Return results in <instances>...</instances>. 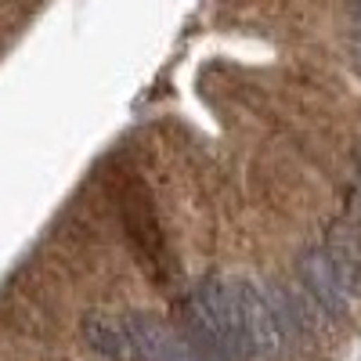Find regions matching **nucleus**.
Segmentation results:
<instances>
[{
  "instance_id": "nucleus-3",
  "label": "nucleus",
  "mask_w": 361,
  "mask_h": 361,
  "mask_svg": "<svg viewBox=\"0 0 361 361\" xmlns=\"http://www.w3.org/2000/svg\"><path fill=\"white\" fill-rule=\"evenodd\" d=\"M296 275H300V289L307 293V300L318 307V314L325 322H343L350 293L343 289L325 250H304V257L296 260Z\"/></svg>"
},
{
  "instance_id": "nucleus-1",
  "label": "nucleus",
  "mask_w": 361,
  "mask_h": 361,
  "mask_svg": "<svg viewBox=\"0 0 361 361\" xmlns=\"http://www.w3.org/2000/svg\"><path fill=\"white\" fill-rule=\"evenodd\" d=\"M195 304L206 314L209 329L217 333L221 347L228 350L231 361H250V340H246V325H243V307H238V293H235V279L224 275H209L202 279L195 289Z\"/></svg>"
},
{
  "instance_id": "nucleus-5",
  "label": "nucleus",
  "mask_w": 361,
  "mask_h": 361,
  "mask_svg": "<svg viewBox=\"0 0 361 361\" xmlns=\"http://www.w3.org/2000/svg\"><path fill=\"white\" fill-rule=\"evenodd\" d=\"M127 322L134 329V336L145 350V361H202L192 343L180 336V329L163 322L152 311H127Z\"/></svg>"
},
{
  "instance_id": "nucleus-2",
  "label": "nucleus",
  "mask_w": 361,
  "mask_h": 361,
  "mask_svg": "<svg viewBox=\"0 0 361 361\" xmlns=\"http://www.w3.org/2000/svg\"><path fill=\"white\" fill-rule=\"evenodd\" d=\"M235 293H238V307H243L250 357H267V361L279 357L286 350V340H289L279 304L253 279H235Z\"/></svg>"
},
{
  "instance_id": "nucleus-6",
  "label": "nucleus",
  "mask_w": 361,
  "mask_h": 361,
  "mask_svg": "<svg viewBox=\"0 0 361 361\" xmlns=\"http://www.w3.org/2000/svg\"><path fill=\"white\" fill-rule=\"evenodd\" d=\"M325 253L333 260L350 300L361 296V228L357 224H333L329 228V238H325Z\"/></svg>"
},
{
  "instance_id": "nucleus-4",
  "label": "nucleus",
  "mask_w": 361,
  "mask_h": 361,
  "mask_svg": "<svg viewBox=\"0 0 361 361\" xmlns=\"http://www.w3.org/2000/svg\"><path fill=\"white\" fill-rule=\"evenodd\" d=\"M80 336L83 343L102 354L105 361H145V350L134 336V329L127 314H112V311H87L80 318Z\"/></svg>"
},
{
  "instance_id": "nucleus-7",
  "label": "nucleus",
  "mask_w": 361,
  "mask_h": 361,
  "mask_svg": "<svg viewBox=\"0 0 361 361\" xmlns=\"http://www.w3.org/2000/svg\"><path fill=\"white\" fill-rule=\"evenodd\" d=\"M354 15H357V29H361V0H357V4H354Z\"/></svg>"
}]
</instances>
